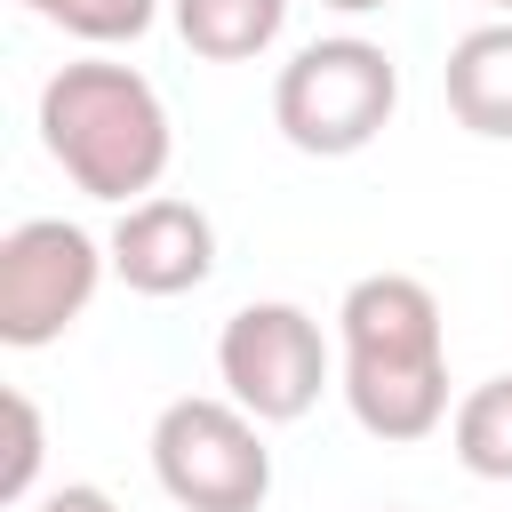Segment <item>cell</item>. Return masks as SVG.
I'll return each mask as SVG.
<instances>
[{"mask_svg":"<svg viewBox=\"0 0 512 512\" xmlns=\"http://www.w3.org/2000/svg\"><path fill=\"white\" fill-rule=\"evenodd\" d=\"M0 408H8V464H0V496H8V504H24V496H32V480H40L48 432H40V408H32V392H8Z\"/></svg>","mask_w":512,"mask_h":512,"instance_id":"cell-12","label":"cell"},{"mask_svg":"<svg viewBox=\"0 0 512 512\" xmlns=\"http://www.w3.org/2000/svg\"><path fill=\"white\" fill-rule=\"evenodd\" d=\"M336 392L352 424L384 448L432 440L448 408V336L440 296L416 272H368L336 304Z\"/></svg>","mask_w":512,"mask_h":512,"instance_id":"cell-1","label":"cell"},{"mask_svg":"<svg viewBox=\"0 0 512 512\" xmlns=\"http://www.w3.org/2000/svg\"><path fill=\"white\" fill-rule=\"evenodd\" d=\"M320 8H336V16H376V8H392V0H320Z\"/></svg>","mask_w":512,"mask_h":512,"instance_id":"cell-14","label":"cell"},{"mask_svg":"<svg viewBox=\"0 0 512 512\" xmlns=\"http://www.w3.org/2000/svg\"><path fill=\"white\" fill-rule=\"evenodd\" d=\"M112 272V248L88 240L64 216H24L0 240V344L8 352H40L56 344L88 304L96 280Z\"/></svg>","mask_w":512,"mask_h":512,"instance_id":"cell-5","label":"cell"},{"mask_svg":"<svg viewBox=\"0 0 512 512\" xmlns=\"http://www.w3.org/2000/svg\"><path fill=\"white\" fill-rule=\"evenodd\" d=\"M40 24H56V32H72V40H88V48H120V40H144L152 32V16H160V0H24Z\"/></svg>","mask_w":512,"mask_h":512,"instance_id":"cell-11","label":"cell"},{"mask_svg":"<svg viewBox=\"0 0 512 512\" xmlns=\"http://www.w3.org/2000/svg\"><path fill=\"white\" fill-rule=\"evenodd\" d=\"M328 336L304 304L288 296H256L216 328V376L224 392L256 416V424H296L312 416V400L328 392Z\"/></svg>","mask_w":512,"mask_h":512,"instance_id":"cell-6","label":"cell"},{"mask_svg":"<svg viewBox=\"0 0 512 512\" xmlns=\"http://www.w3.org/2000/svg\"><path fill=\"white\" fill-rule=\"evenodd\" d=\"M40 144L72 176V192L112 200V208L152 200L168 160H176V128H168L160 88L136 64H120V56H80V64L48 72V88H40Z\"/></svg>","mask_w":512,"mask_h":512,"instance_id":"cell-2","label":"cell"},{"mask_svg":"<svg viewBox=\"0 0 512 512\" xmlns=\"http://www.w3.org/2000/svg\"><path fill=\"white\" fill-rule=\"evenodd\" d=\"M104 248H112V280L136 296H192L216 272V224L200 200H176V192L120 208Z\"/></svg>","mask_w":512,"mask_h":512,"instance_id":"cell-7","label":"cell"},{"mask_svg":"<svg viewBox=\"0 0 512 512\" xmlns=\"http://www.w3.org/2000/svg\"><path fill=\"white\" fill-rule=\"evenodd\" d=\"M448 440H456V464L472 480H512V368L472 384L448 416Z\"/></svg>","mask_w":512,"mask_h":512,"instance_id":"cell-10","label":"cell"},{"mask_svg":"<svg viewBox=\"0 0 512 512\" xmlns=\"http://www.w3.org/2000/svg\"><path fill=\"white\" fill-rule=\"evenodd\" d=\"M176 40L208 64H248L288 32V0H168Z\"/></svg>","mask_w":512,"mask_h":512,"instance_id":"cell-9","label":"cell"},{"mask_svg":"<svg viewBox=\"0 0 512 512\" xmlns=\"http://www.w3.org/2000/svg\"><path fill=\"white\" fill-rule=\"evenodd\" d=\"M440 88H448L456 128H472V136H488V144H512V16L472 24V32L448 48Z\"/></svg>","mask_w":512,"mask_h":512,"instance_id":"cell-8","label":"cell"},{"mask_svg":"<svg viewBox=\"0 0 512 512\" xmlns=\"http://www.w3.org/2000/svg\"><path fill=\"white\" fill-rule=\"evenodd\" d=\"M384 512H400V504H384Z\"/></svg>","mask_w":512,"mask_h":512,"instance_id":"cell-16","label":"cell"},{"mask_svg":"<svg viewBox=\"0 0 512 512\" xmlns=\"http://www.w3.org/2000/svg\"><path fill=\"white\" fill-rule=\"evenodd\" d=\"M40 512H120V504H112L96 480H64V488H48V496H40Z\"/></svg>","mask_w":512,"mask_h":512,"instance_id":"cell-13","label":"cell"},{"mask_svg":"<svg viewBox=\"0 0 512 512\" xmlns=\"http://www.w3.org/2000/svg\"><path fill=\"white\" fill-rule=\"evenodd\" d=\"M152 480L176 512H264L272 448L264 424L224 392H184L152 416Z\"/></svg>","mask_w":512,"mask_h":512,"instance_id":"cell-4","label":"cell"},{"mask_svg":"<svg viewBox=\"0 0 512 512\" xmlns=\"http://www.w3.org/2000/svg\"><path fill=\"white\" fill-rule=\"evenodd\" d=\"M480 8H496V16H512V0H480Z\"/></svg>","mask_w":512,"mask_h":512,"instance_id":"cell-15","label":"cell"},{"mask_svg":"<svg viewBox=\"0 0 512 512\" xmlns=\"http://www.w3.org/2000/svg\"><path fill=\"white\" fill-rule=\"evenodd\" d=\"M400 112V64L360 40V32H328L304 40L280 80H272V128L304 152V160H352L368 152Z\"/></svg>","mask_w":512,"mask_h":512,"instance_id":"cell-3","label":"cell"}]
</instances>
